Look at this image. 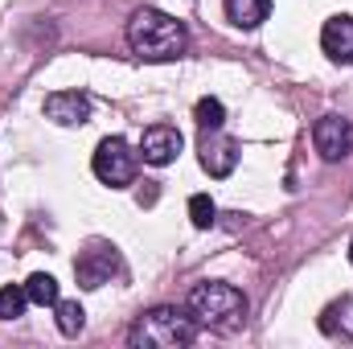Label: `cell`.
I'll return each mask as SVG.
<instances>
[{"mask_svg": "<svg viewBox=\"0 0 353 349\" xmlns=\"http://www.w3.org/2000/svg\"><path fill=\"white\" fill-rule=\"evenodd\" d=\"M128 46L144 62H176L189 50L185 25L161 8H136L128 21Z\"/></svg>", "mask_w": 353, "mask_h": 349, "instance_id": "obj_1", "label": "cell"}, {"mask_svg": "<svg viewBox=\"0 0 353 349\" xmlns=\"http://www.w3.org/2000/svg\"><path fill=\"white\" fill-rule=\"evenodd\" d=\"M197 341V321L189 308H173V304H161V308H148L136 317L132 333H128V346L136 349H181Z\"/></svg>", "mask_w": 353, "mask_h": 349, "instance_id": "obj_2", "label": "cell"}, {"mask_svg": "<svg viewBox=\"0 0 353 349\" xmlns=\"http://www.w3.org/2000/svg\"><path fill=\"white\" fill-rule=\"evenodd\" d=\"M185 308L193 312L197 325L218 329V333H234V329L247 321V296H243L234 283H222V279L197 283V288L189 292Z\"/></svg>", "mask_w": 353, "mask_h": 349, "instance_id": "obj_3", "label": "cell"}, {"mask_svg": "<svg viewBox=\"0 0 353 349\" xmlns=\"http://www.w3.org/2000/svg\"><path fill=\"white\" fill-rule=\"evenodd\" d=\"M90 169H94V177H99L103 185H111V189H123V185H132V181H136L140 152H132V144H128V140H119V136H107V140H99Z\"/></svg>", "mask_w": 353, "mask_h": 349, "instance_id": "obj_4", "label": "cell"}, {"mask_svg": "<svg viewBox=\"0 0 353 349\" xmlns=\"http://www.w3.org/2000/svg\"><path fill=\"white\" fill-rule=\"evenodd\" d=\"M197 161L210 177H230L239 165V140L226 136L222 128H201V140H197Z\"/></svg>", "mask_w": 353, "mask_h": 349, "instance_id": "obj_5", "label": "cell"}, {"mask_svg": "<svg viewBox=\"0 0 353 349\" xmlns=\"http://www.w3.org/2000/svg\"><path fill=\"white\" fill-rule=\"evenodd\" d=\"M111 275H119V251L111 243H90L87 251L74 259V279L79 288H103L111 283Z\"/></svg>", "mask_w": 353, "mask_h": 349, "instance_id": "obj_6", "label": "cell"}, {"mask_svg": "<svg viewBox=\"0 0 353 349\" xmlns=\"http://www.w3.org/2000/svg\"><path fill=\"white\" fill-rule=\"evenodd\" d=\"M312 144H316V152H321L329 165L345 161L353 152V123L345 115H321V119L312 123Z\"/></svg>", "mask_w": 353, "mask_h": 349, "instance_id": "obj_7", "label": "cell"}, {"mask_svg": "<svg viewBox=\"0 0 353 349\" xmlns=\"http://www.w3.org/2000/svg\"><path fill=\"white\" fill-rule=\"evenodd\" d=\"M181 132L169 128V123H157V128H148L144 132V140H140V157H144V165H152V169H165V165H173L176 157H181Z\"/></svg>", "mask_w": 353, "mask_h": 349, "instance_id": "obj_8", "label": "cell"}, {"mask_svg": "<svg viewBox=\"0 0 353 349\" xmlns=\"http://www.w3.org/2000/svg\"><path fill=\"white\" fill-rule=\"evenodd\" d=\"M46 119H54L62 128H83L90 119V99L83 90H54L46 99Z\"/></svg>", "mask_w": 353, "mask_h": 349, "instance_id": "obj_9", "label": "cell"}, {"mask_svg": "<svg viewBox=\"0 0 353 349\" xmlns=\"http://www.w3.org/2000/svg\"><path fill=\"white\" fill-rule=\"evenodd\" d=\"M321 50L341 62V66H353V17H329L325 29H321Z\"/></svg>", "mask_w": 353, "mask_h": 349, "instance_id": "obj_10", "label": "cell"}, {"mask_svg": "<svg viewBox=\"0 0 353 349\" xmlns=\"http://www.w3.org/2000/svg\"><path fill=\"white\" fill-rule=\"evenodd\" d=\"M321 329L329 337H341V341H353V300H337L321 312Z\"/></svg>", "mask_w": 353, "mask_h": 349, "instance_id": "obj_11", "label": "cell"}, {"mask_svg": "<svg viewBox=\"0 0 353 349\" xmlns=\"http://www.w3.org/2000/svg\"><path fill=\"white\" fill-rule=\"evenodd\" d=\"M271 12V0H226V17L239 29H259Z\"/></svg>", "mask_w": 353, "mask_h": 349, "instance_id": "obj_12", "label": "cell"}, {"mask_svg": "<svg viewBox=\"0 0 353 349\" xmlns=\"http://www.w3.org/2000/svg\"><path fill=\"white\" fill-rule=\"evenodd\" d=\"M25 296H29V304H37V308H54V304L62 300V296H58V279L46 275V271H37V275L25 279Z\"/></svg>", "mask_w": 353, "mask_h": 349, "instance_id": "obj_13", "label": "cell"}, {"mask_svg": "<svg viewBox=\"0 0 353 349\" xmlns=\"http://www.w3.org/2000/svg\"><path fill=\"white\" fill-rule=\"evenodd\" d=\"M54 308H58V329H62V337H79L83 325H87L83 304H79V300H58Z\"/></svg>", "mask_w": 353, "mask_h": 349, "instance_id": "obj_14", "label": "cell"}, {"mask_svg": "<svg viewBox=\"0 0 353 349\" xmlns=\"http://www.w3.org/2000/svg\"><path fill=\"white\" fill-rule=\"evenodd\" d=\"M25 304H29V296H25V283H21V288H17V283L0 288V321H17V317L25 312Z\"/></svg>", "mask_w": 353, "mask_h": 349, "instance_id": "obj_15", "label": "cell"}, {"mask_svg": "<svg viewBox=\"0 0 353 349\" xmlns=\"http://www.w3.org/2000/svg\"><path fill=\"white\" fill-rule=\"evenodd\" d=\"M189 218H193L197 230H210V226L218 222V206H214L205 193H193V197H189Z\"/></svg>", "mask_w": 353, "mask_h": 349, "instance_id": "obj_16", "label": "cell"}, {"mask_svg": "<svg viewBox=\"0 0 353 349\" xmlns=\"http://www.w3.org/2000/svg\"><path fill=\"white\" fill-rule=\"evenodd\" d=\"M226 123V107L218 99H197V128H222Z\"/></svg>", "mask_w": 353, "mask_h": 349, "instance_id": "obj_17", "label": "cell"}, {"mask_svg": "<svg viewBox=\"0 0 353 349\" xmlns=\"http://www.w3.org/2000/svg\"><path fill=\"white\" fill-rule=\"evenodd\" d=\"M350 263H353V243H350Z\"/></svg>", "mask_w": 353, "mask_h": 349, "instance_id": "obj_18", "label": "cell"}]
</instances>
